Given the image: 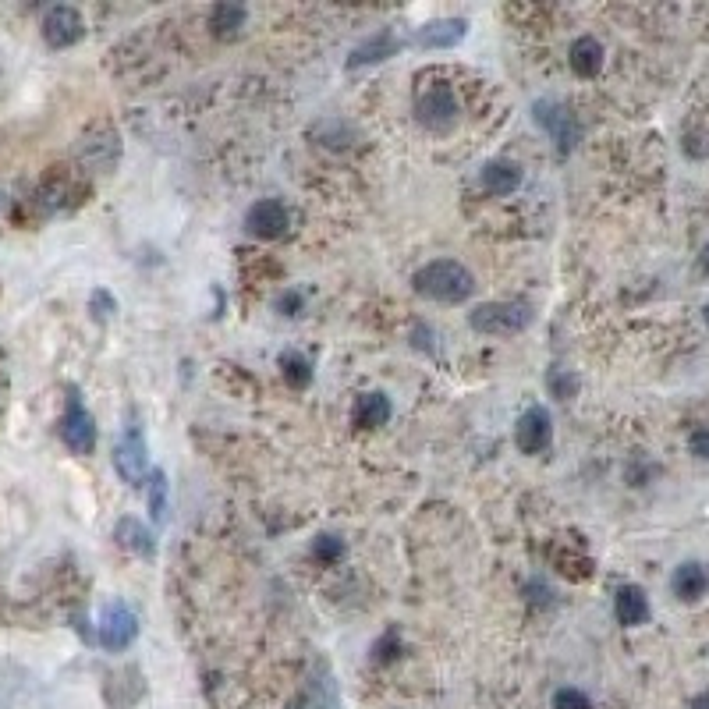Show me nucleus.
<instances>
[{"instance_id":"obj_29","label":"nucleus","mask_w":709,"mask_h":709,"mask_svg":"<svg viewBox=\"0 0 709 709\" xmlns=\"http://www.w3.org/2000/svg\"><path fill=\"white\" fill-rule=\"evenodd\" d=\"M692 709H709V688H706V692L695 695V699H692Z\"/></svg>"},{"instance_id":"obj_1","label":"nucleus","mask_w":709,"mask_h":709,"mask_svg":"<svg viewBox=\"0 0 709 709\" xmlns=\"http://www.w3.org/2000/svg\"><path fill=\"white\" fill-rule=\"evenodd\" d=\"M412 288L419 291L422 298H429V302L461 305L476 291V277L461 263H454V259H433V263H426L412 277Z\"/></svg>"},{"instance_id":"obj_31","label":"nucleus","mask_w":709,"mask_h":709,"mask_svg":"<svg viewBox=\"0 0 709 709\" xmlns=\"http://www.w3.org/2000/svg\"><path fill=\"white\" fill-rule=\"evenodd\" d=\"M702 320H706V327H709V302H706V309H702Z\"/></svg>"},{"instance_id":"obj_3","label":"nucleus","mask_w":709,"mask_h":709,"mask_svg":"<svg viewBox=\"0 0 709 709\" xmlns=\"http://www.w3.org/2000/svg\"><path fill=\"white\" fill-rule=\"evenodd\" d=\"M415 121L429 132H447L458 121V100H454L451 86L437 82V86H422L419 100H415Z\"/></svg>"},{"instance_id":"obj_14","label":"nucleus","mask_w":709,"mask_h":709,"mask_svg":"<svg viewBox=\"0 0 709 709\" xmlns=\"http://www.w3.org/2000/svg\"><path fill=\"white\" fill-rule=\"evenodd\" d=\"M461 39H465V18H440V22L422 25L415 43L429 50H447V47H458Z\"/></svg>"},{"instance_id":"obj_7","label":"nucleus","mask_w":709,"mask_h":709,"mask_svg":"<svg viewBox=\"0 0 709 709\" xmlns=\"http://www.w3.org/2000/svg\"><path fill=\"white\" fill-rule=\"evenodd\" d=\"M532 114H536V121L546 128V135L554 139V146H561V153H568V149H575L578 142V121L575 114H571L564 103L557 100H539L536 107H532Z\"/></svg>"},{"instance_id":"obj_6","label":"nucleus","mask_w":709,"mask_h":709,"mask_svg":"<svg viewBox=\"0 0 709 709\" xmlns=\"http://www.w3.org/2000/svg\"><path fill=\"white\" fill-rule=\"evenodd\" d=\"M61 440H64V447L75 454H93V447H96V422H93V415L86 412V405L78 401V394H71L68 408H64Z\"/></svg>"},{"instance_id":"obj_20","label":"nucleus","mask_w":709,"mask_h":709,"mask_svg":"<svg viewBox=\"0 0 709 709\" xmlns=\"http://www.w3.org/2000/svg\"><path fill=\"white\" fill-rule=\"evenodd\" d=\"M281 373H284V383L291 390H302L312 383V362L305 359L302 351H284L281 355Z\"/></svg>"},{"instance_id":"obj_16","label":"nucleus","mask_w":709,"mask_h":709,"mask_svg":"<svg viewBox=\"0 0 709 709\" xmlns=\"http://www.w3.org/2000/svg\"><path fill=\"white\" fill-rule=\"evenodd\" d=\"M479 181L490 195H511L518 185H522V167L511 164V160H490V164L479 171Z\"/></svg>"},{"instance_id":"obj_9","label":"nucleus","mask_w":709,"mask_h":709,"mask_svg":"<svg viewBox=\"0 0 709 709\" xmlns=\"http://www.w3.org/2000/svg\"><path fill=\"white\" fill-rule=\"evenodd\" d=\"M554 440V422H550V412L543 405H532L529 412L518 419L515 426V444L522 454H543Z\"/></svg>"},{"instance_id":"obj_19","label":"nucleus","mask_w":709,"mask_h":709,"mask_svg":"<svg viewBox=\"0 0 709 709\" xmlns=\"http://www.w3.org/2000/svg\"><path fill=\"white\" fill-rule=\"evenodd\" d=\"M351 419H355V426H362V429L383 426V422L390 419V401H387V394H359V401H355V412H351Z\"/></svg>"},{"instance_id":"obj_17","label":"nucleus","mask_w":709,"mask_h":709,"mask_svg":"<svg viewBox=\"0 0 709 709\" xmlns=\"http://www.w3.org/2000/svg\"><path fill=\"white\" fill-rule=\"evenodd\" d=\"M401 50V39L394 36V32H376L373 39H366V43H359V47L351 50L348 64L351 68H359V64H376V61H387V57H394Z\"/></svg>"},{"instance_id":"obj_13","label":"nucleus","mask_w":709,"mask_h":709,"mask_svg":"<svg viewBox=\"0 0 709 709\" xmlns=\"http://www.w3.org/2000/svg\"><path fill=\"white\" fill-rule=\"evenodd\" d=\"M671 589L681 603H699L702 596L709 593V568L699 561H685L674 568L671 575Z\"/></svg>"},{"instance_id":"obj_21","label":"nucleus","mask_w":709,"mask_h":709,"mask_svg":"<svg viewBox=\"0 0 709 709\" xmlns=\"http://www.w3.org/2000/svg\"><path fill=\"white\" fill-rule=\"evenodd\" d=\"M210 25L217 36H234L245 25V8L242 4H217L210 11Z\"/></svg>"},{"instance_id":"obj_23","label":"nucleus","mask_w":709,"mask_h":709,"mask_svg":"<svg viewBox=\"0 0 709 709\" xmlns=\"http://www.w3.org/2000/svg\"><path fill=\"white\" fill-rule=\"evenodd\" d=\"M546 387H550V394L561 401H571L578 394V376L564 373V369H550V376H546Z\"/></svg>"},{"instance_id":"obj_11","label":"nucleus","mask_w":709,"mask_h":709,"mask_svg":"<svg viewBox=\"0 0 709 709\" xmlns=\"http://www.w3.org/2000/svg\"><path fill=\"white\" fill-rule=\"evenodd\" d=\"M117 153H121V146H117V135L110 132V128H96L93 135H86L82 139V146H78V160H82V167L86 171H96V174H107L110 167L117 164Z\"/></svg>"},{"instance_id":"obj_15","label":"nucleus","mask_w":709,"mask_h":709,"mask_svg":"<svg viewBox=\"0 0 709 709\" xmlns=\"http://www.w3.org/2000/svg\"><path fill=\"white\" fill-rule=\"evenodd\" d=\"M568 61H571V71L578 78H593L600 75L603 68V43L596 36H578L568 50Z\"/></svg>"},{"instance_id":"obj_28","label":"nucleus","mask_w":709,"mask_h":709,"mask_svg":"<svg viewBox=\"0 0 709 709\" xmlns=\"http://www.w3.org/2000/svg\"><path fill=\"white\" fill-rule=\"evenodd\" d=\"M277 309H281L284 316H298V312H302V295H298V291H284V295L277 298Z\"/></svg>"},{"instance_id":"obj_26","label":"nucleus","mask_w":709,"mask_h":709,"mask_svg":"<svg viewBox=\"0 0 709 709\" xmlns=\"http://www.w3.org/2000/svg\"><path fill=\"white\" fill-rule=\"evenodd\" d=\"M89 309H93L96 320H107V316H114L117 312V302L110 291H93V298H89Z\"/></svg>"},{"instance_id":"obj_25","label":"nucleus","mask_w":709,"mask_h":709,"mask_svg":"<svg viewBox=\"0 0 709 709\" xmlns=\"http://www.w3.org/2000/svg\"><path fill=\"white\" fill-rule=\"evenodd\" d=\"M341 554H344V543L337 536H320L316 539V561H341Z\"/></svg>"},{"instance_id":"obj_30","label":"nucleus","mask_w":709,"mask_h":709,"mask_svg":"<svg viewBox=\"0 0 709 709\" xmlns=\"http://www.w3.org/2000/svg\"><path fill=\"white\" fill-rule=\"evenodd\" d=\"M699 270H702V273H709V242L702 245V252H699Z\"/></svg>"},{"instance_id":"obj_5","label":"nucleus","mask_w":709,"mask_h":709,"mask_svg":"<svg viewBox=\"0 0 709 709\" xmlns=\"http://www.w3.org/2000/svg\"><path fill=\"white\" fill-rule=\"evenodd\" d=\"M139 635V617L132 614V607L121 600H110L107 607L100 610V628H96V642L110 653H121L128 649Z\"/></svg>"},{"instance_id":"obj_2","label":"nucleus","mask_w":709,"mask_h":709,"mask_svg":"<svg viewBox=\"0 0 709 709\" xmlns=\"http://www.w3.org/2000/svg\"><path fill=\"white\" fill-rule=\"evenodd\" d=\"M468 327L490 337H511L532 327V305L529 302H486L468 312Z\"/></svg>"},{"instance_id":"obj_8","label":"nucleus","mask_w":709,"mask_h":709,"mask_svg":"<svg viewBox=\"0 0 709 709\" xmlns=\"http://www.w3.org/2000/svg\"><path fill=\"white\" fill-rule=\"evenodd\" d=\"M82 36H86V22H82V15H78L71 4H57V8L47 11V18H43V39H47V47L68 50L75 47Z\"/></svg>"},{"instance_id":"obj_22","label":"nucleus","mask_w":709,"mask_h":709,"mask_svg":"<svg viewBox=\"0 0 709 709\" xmlns=\"http://www.w3.org/2000/svg\"><path fill=\"white\" fill-rule=\"evenodd\" d=\"M146 497H149V515L156 518V522H164L167 518V476L160 472V468H153L146 479Z\"/></svg>"},{"instance_id":"obj_4","label":"nucleus","mask_w":709,"mask_h":709,"mask_svg":"<svg viewBox=\"0 0 709 709\" xmlns=\"http://www.w3.org/2000/svg\"><path fill=\"white\" fill-rule=\"evenodd\" d=\"M114 468L128 486H146L153 468H149V447L139 426H128L114 444Z\"/></svg>"},{"instance_id":"obj_12","label":"nucleus","mask_w":709,"mask_h":709,"mask_svg":"<svg viewBox=\"0 0 709 709\" xmlns=\"http://www.w3.org/2000/svg\"><path fill=\"white\" fill-rule=\"evenodd\" d=\"M614 614L624 628H639V624H646L649 617H653L646 589H642V585H632V582L621 585V589L614 593Z\"/></svg>"},{"instance_id":"obj_27","label":"nucleus","mask_w":709,"mask_h":709,"mask_svg":"<svg viewBox=\"0 0 709 709\" xmlns=\"http://www.w3.org/2000/svg\"><path fill=\"white\" fill-rule=\"evenodd\" d=\"M688 451H692L695 458H709V426H695L692 433H688Z\"/></svg>"},{"instance_id":"obj_18","label":"nucleus","mask_w":709,"mask_h":709,"mask_svg":"<svg viewBox=\"0 0 709 709\" xmlns=\"http://www.w3.org/2000/svg\"><path fill=\"white\" fill-rule=\"evenodd\" d=\"M114 539L125 550H132V554H139V557H153V550H156V543H153V532L146 529V525L139 522V518H121L117 522V529H114Z\"/></svg>"},{"instance_id":"obj_24","label":"nucleus","mask_w":709,"mask_h":709,"mask_svg":"<svg viewBox=\"0 0 709 709\" xmlns=\"http://www.w3.org/2000/svg\"><path fill=\"white\" fill-rule=\"evenodd\" d=\"M554 709H593V699L585 692H578V688H557Z\"/></svg>"},{"instance_id":"obj_10","label":"nucleus","mask_w":709,"mask_h":709,"mask_svg":"<svg viewBox=\"0 0 709 709\" xmlns=\"http://www.w3.org/2000/svg\"><path fill=\"white\" fill-rule=\"evenodd\" d=\"M245 227H249V234L263 238V242H273V238H284V234H288L291 220H288V210H284L277 199H259V203L245 213Z\"/></svg>"}]
</instances>
